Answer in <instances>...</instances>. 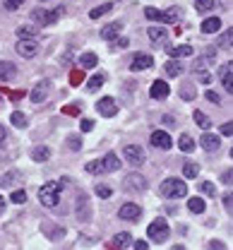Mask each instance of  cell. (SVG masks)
<instances>
[{
	"label": "cell",
	"mask_w": 233,
	"mask_h": 250,
	"mask_svg": "<svg viewBox=\"0 0 233 250\" xmlns=\"http://www.w3.org/2000/svg\"><path fill=\"white\" fill-rule=\"evenodd\" d=\"M200 82H204V84H212V75H207V72H200Z\"/></svg>",
	"instance_id": "681fc988"
},
{
	"label": "cell",
	"mask_w": 233,
	"mask_h": 250,
	"mask_svg": "<svg viewBox=\"0 0 233 250\" xmlns=\"http://www.w3.org/2000/svg\"><path fill=\"white\" fill-rule=\"evenodd\" d=\"M231 202H233V195L231 192H226V195H224V207H226L229 212H231Z\"/></svg>",
	"instance_id": "c3c4849f"
},
{
	"label": "cell",
	"mask_w": 233,
	"mask_h": 250,
	"mask_svg": "<svg viewBox=\"0 0 233 250\" xmlns=\"http://www.w3.org/2000/svg\"><path fill=\"white\" fill-rule=\"evenodd\" d=\"M67 147H70L72 152H79V149H82V140H79V137H67Z\"/></svg>",
	"instance_id": "60d3db41"
},
{
	"label": "cell",
	"mask_w": 233,
	"mask_h": 250,
	"mask_svg": "<svg viewBox=\"0 0 233 250\" xmlns=\"http://www.w3.org/2000/svg\"><path fill=\"white\" fill-rule=\"evenodd\" d=\"M97 195L106 200V197H111V195H113V190H111V186H106V183H101V186H97Z\"/></svg>",
	"instance_id": "ab89813d"
},
{
	"label": "cell",
	"mask_w": 233,
	"mask_h": 250,
	"mask_svg": "<svg viewBox=\"0 0 233 250\" xmlns=\"http://www.w3.org/2000/svg\"><path fill=\"white\" fill-rule=\"evenodd\" d=\"M149 41L154 43V46H161V43H166V39H168V31L164 29V27H149Z\"/></svg>",
	"instance_id": "e0dca14e"
},
{
	"label": "cell",
	"mask_w": 233,
	"mask_h": 250,
	"mask_svg": "<svg viewBox=\"0 0 233 250\" xmlns=\"http://www.w3.org/2000/svg\"><path fill=\"white\" fill-rule=\"evenodd\" d=\"M226 43H231V29H229V34L221 36V46H226Z\"/></svg>",
	"instance_id": "816d5d0a"
},
{
	"label": "cell",
	"mask_w": 233,
	"mask_h": 250,
	"mask_svg": "<svg viewBox=\"0 0 233 250\" xmlns=\"http://www.w3.org/2000/svg\"><path fill=\"white\" fill-rule=\"evenodd\" d=\"M147 231H149V238H152L154 243H166L168 233H171V229H168V224L164 219H154Z\"/></svg>",
	"instance_id": "5b68a950"
},
{
	"label": "cell",
	"mask_w": 233,
	"mask_h": 250,
	"mask_svg": "<svg viewBox=\"0 0 233 250\" xmlns=\"http://www.w3.org/2000/svg\"><path fill=\"white\" fill-rule=\"evenodd\" d=\"M10 200H12L15 205H24V202H27V192H24L22 188H15L12 195H10Z\"/></svg>",
	"instance_id": "836d02e7"
},
{
	"label": "cell",
	"mask_w": 233,
	"mask_h": 250,
	"mask_svg": "<svg viewBox=\"0 0 233 250\" xmlns=\"http://www.w3.org/2000/svg\"><path fill=\"white\" fill-rule=\"evenodd\" d=\"M48 87H51V82H46V80H43V82H39L32 92H29V99H32L34 104H41V101L48 96Z\"/></svg>",
	"instance_id": "7c38bea8"
},
{
	"label": "cell",
	"mask_w": 233,
	"mask_h": 250,
	"mask_svg": "<svg viewBox=\"0 0 233 250\" xmlns=\"http://www.w3.org/2000/svg\"><path fill=\"white\" fill-rule=\"evenodd\" d=\"M60 190H63V183H46L39 190V200L43 207H56L60 202Z\"/></svg>",
	"instance_id": "6da1fadb"
},
{
	"label": "cell",
	"mask_w": 233,
	"mask_h": 250,
	"mask_svg": "<svg viewBox=\"0 0 233 250\" xmlns=\"http://www.w3.org/2000/svg\"><path fill=\"white\" fill-rule=\"evenodd\" d=\"M101 166H103V173H113V171L120 168V159L113 154V152H108V154L101 159Z\"/></svg>",
	"instance_id": "2e32d148"
},
{
	"label": "cell",
	"mask_w": 233,
	"mask_h": 250,
	"mask_svg": "<svg viewBox=\"0 0 233 250\" xmlns=\"http://www.w3.org/2000/svg\"><path fill=\"white\" fill-rule=\"evenodd\" d=\"M221 135H224V137H231V135H233V123H231V121L221 125Z\"/></svg>",
	"instance_id": "ee69618b"
},
{
	"label": "cell",
	"mask_w": 233,
	"mask_h": 250,
	"mask_svg": "<svg viewBox=\"0 0 233 250\" xmlns=\"http://www.w3.org/2000/svg\"><path fill=\"white\" fill-rule=\"evenodd\" d=\"M178 149H180V152H195V140H193L188 132H183L180 140H178Z\"/></svg>",
	"instance_id": "d4e9b609"
},
{
	"label": "cell",
	"mask_w": 233,
	"mask_h": 250,
	"mask_svg": "<svg viewBox=\"0 0 233 250\" xmlns=\"http://www.w3.org/2000/svg\"><path fill=\"white\" fill-rule=\"evenodd\" d=\"M209 248H216V250H221V248H224V243H221V241H209Z\"/></svg>",
	"instance_id": "f5cc1de1"
},
{
	"label": "cell",
	"mask_w": 233,
	"mask_h": 250,
	"mask_svg": "<svg viewBox=\"0 0 233 250\" xmlns=\"http://www.w3.org/2000/svg\"><path fill=\"white\" fill-rule=\"evenodd\" d=\"M63 12H65V7H58V10H41V7H36L32 12V20L36 24H53V22H58L63 17Z\"/></svg>",
	"instance_id": "277c9868"
},
{
	"label": "cell",
	"mask_w": 233,
	"mask_h": 250,
	"mask_svg": "<svg viewBox=\"0 0 233 250\" xmlns=\"http://www.w3.org/2000/svg\"><path fill=\"white\" fill-rule=\"evenodd\" d=\"M19 181H22V176L17 171H10L7 176H0V188H12V186H17Z\"/></svg>",
	"instance_id": "484cf974"
},
{
	"label": "cell",
	"mask_w": 233,
	"mask_h": 250,
	"mask_svg": "<svg viewBox=\"0 0 233 250\" xmlns=\"http://www.w3.org/2000/svg\"><path fill=\"white\" fill-rule=\"evenodd\" d=\"M79 62H82V67L92 70V67H97V65H99V56H97V53H82Z\"/></svg>",
	"instance_id": "83f0119b"
},
{
	"label": "cell",
	"mask_w": 233,
	"mask_h": 250,
	"mask_svg": "<svg viewBox=\"0 0 233 250\" xmlns=\"http://www.w3.org/2000/svg\"><path fill=\"white\" fill-rule=\"evenodd\" d=\"M195 7H197V12H209V10H214V0H195Z\"/></svg>",
	"instance_id": "74e56055"
},
{
	"label": "cell",
	"mask_w": 233,
	"mask_h": 250,
	"mask_svg": "<svg viewBox=\"0 0 233 250\" xmlns=\"http://www.w3.org/2000/svg\"><path fill=\"white\" fill-rule=\"evenodd\" d=\"M180 96L188 101V99H195V89L193 87H183V92H180Z\"/></svg>",
	"instance_id": "f6af8a7d"
},
{
	"label": "cell",
	"mask_w": 233,
	"mask_h": 250,
	"mask_svg": "<svg viewBox=\"0 0 233 250\" xmlns=\"http://www.w3.org/2000/svg\"><path fill=\"white\" fill-rule=\"evenodd\" d=\"M125 186L133 188V190L144 192V190H147V178H144V176H139V173H130V176L125 178Z\"/></svg>",
	"instance_id": "ac0fdd59"
},
{
	"label": "cell",
	"mask_w": 233,
	"mask_h": 250,
	"mask_svg": "<svg viewBox=\"0 0 233 250\" xmlns=\"http://www.w3.org/2000/svg\"><path fill=\"white\" fill-rule=\"evenodd\" d=\"M200 190L204 192V195H209V197H214V195H216V186H214V183H209V181L200 183Z\"/></svg>",
	"instance_id": "f35d334b"
},
{
	"label": "cell",
	"mask_w": 233,
	"mask_h": 250,
	"mask_svg": "<svg viewBox=\"0 0 233 250\" xmlns=\"http://www.w3.org/2000/svg\"><path fill=\"white\" fill-rule=\"evenodd\" d=\"M149 94H152V99H159V101H161V99H166L168 94H171V87H168L164 80H156V82L152 84Z\"/></svg>",
	"instance_id": "9a60e30c"
},
{
	"label": "cell",
	"mask_w": 233,
	"mask_h": 250,
	"mask_svg": "<svg viewBox=\"0 0 233 250\" xmlns=\"http://www.w3.org/2000/svg\"><path fill=\"white\" fill-rule=\"evenodd\" d=\"M97 111H99L103 118H113V116L118 113V104H116L111 96H103V99L97 101Z\"/></svg>",
	"instance_id": "52a82bcc"
},
{
	"label": "cell",
	"mask_w": 233,
	"mask_h": 250,
	"mask_svg": "<svg viewBox=\"0 0 233 250\" xmlns=\"http://www.w3.org/2000/svg\"><path fill=\"white\" fill-rule=\"evenodd\" d=\"M161 195H164V197H171V200L185 197V195H188V186H185V181H180V178H166L164 186H161Z\"/></svg>",
	"instance_id": "3957f363"
},
{
	"label": "cell",
	"mask_w": 233,
	"mask_h": 250,
	"mask_svg": "<svg viewBox=\"0 0 233 250\" xmlns=\"http://www.w3.org/2000/svg\"><path fill=\"white\" fill-rule=\"evenodd\" d=\"M39 2H46V0H39Z\"/></svg>",
	"instance_id": "680465c9"
},
{
	"label": "cell",
	"mask_w": 233,
	"mask_h": 250,
	"mask_svg": "<svg viewBox=\"0 0 233 250\" xmlns=\"http://www.w3.org/2000/svg\"><path fill=\"white\" fill-rule=\"evenodd\" d=\"M219 77H221V84H224V89L231 94L233 92V62L229 61L221 70H219Z\"/></svg>",
	"instance_id": "8fae6325"
},
{
	"label": "cell",
	"mask_w": 233,
	"mask_h": 250,
	"mask_svg": "<svg viewBox=\"0 0 233 250\" xmlns=\"http://www.w3.org/2000/svg\"><path fill=\"white\" fill-rule=\"evenodd\" d=\"M133 248H137V250H147V248H149V243H147V241H133Z\"/></svg>",
	"instance_id": "7dc6e473"
},
{
	"label": "cell",
	"mask_w": 233,
	"mask_h": 250,
	"mask_svg": "<svg viewBox=\"0 0 233 250\" xmlns=\"http://www.w3.org/2000/svg\"><path fill=\"white\" fill-rule=\"evenodd\" d=\"M87 173H92V176H99V173H103V166H101V161H89L87 164Z\"/></svg>",
	"instance_id": "8d00e7d4"
},
{
	"label": "cell",
	"mask_w": 233,
	"mask_h": 250,
	"mask_svg": "<svg viewBox=\"0 0 233 250\" xmlns=\"http://www.w3.org/2000/svg\"><path fill=\"white\" fill-rule=\"evenodd\" d=\"M193 118H195V123L200 125L202 130H209V127H212V121H209L202 111H195V113H193Z\"/></svg>",
	"instance_id": "d6a6232c"
},
{
	"label": "cell",
	"mask_w": 233,
	"mask_h": 250,
	"mask_svg": "<svg viewBox=\"0 0 233 250\" xmlns=\"http://www.w3.org/2000/svg\"><path fill=\"white\" fill-rule=\"evenodd\" d=\"M32 159L34 161H48L51 159V147H34V152H32Z\"/></svg>",
	"instance_id": "4316f807"
},
{
	"label": "cell",
	"mask_w": 233,
	"mask_h": 250,
	"mask_svg": "<svg viewBox=\"0 0 233 250\" xmlns=\"http://www.w3.org/2000/svg\"><path fill=\"white\" fill-rule=\"evenodd\" d=\"M183 70H185V67L178 62V58H171V61L166 62V67H164V72H166L168 77H180V75H183Z\"/></svg>",
	"instance_id": "603a6c76"
},
{
	"label": "cell",
	"mask_w": 233,
	"mask_h": 250,
	"mask_svg": "<svg viewBox=\"0 0 233 250\" xmlns=\"http://www.w3.org/2000/svg\"><path fill=\"white\" fill-rule=\"evenodd\" d=\"M123 156H125L128 164H133V166H142V164H144V149L137 147V145H128V147L123 149Z\"/></svg>",
	"instance_id": "ba28073f"
},
{
	"label": "cell",
	"mask_w": 233,
	"mask_h": 250,
	"mask_svg": "<svg viewBox=\"0 0 233 250\" xmlns=\"http://www.w3.org/2000/svg\"><path fill=\"white\" fill-rule=\"evenodd\" d=\"M5 135H7V132H5V127H2V125H0V142H2V140H5Z\"/></svg>",
	"instance_id": "11a10c76"
},
{
	"label": "cell",
	"mask_w": 233,
	"mask_h": 250,
	"mask_svg": "<svg viewBox=\"0 0 233 250\" xmlns=\"http://www.w3.org/2000/svg\"><path fill=\"white\" fill-rule=\"evenodd\" d=\"M171 58H193V46H175V48H168L166 51Z\"/></svg>",
	"instance_id": "7402d4cb"
},
{
	"label": "cell",
	"mask_w": 233,
	"mask_h": 250,
	"mask_svg": "<svg viewBox=\"0 0 233 250\" xmlns=\"http://www.w3.org/2000/svg\"><path fill=\"white\" fill-rule=\"evenodd\" d=\"M118 217H120V219H125V221H137V219L142 217V209H139V205H133V202H125V205L120 207Z\"/></svg>",
	"instance_id": "30bf717a"
},
{
	"label": "cell",
	"mask_w": 233,
	"mask_h": 250,
	"mask_svg": "<svg viewBox=\"0 0 233 250\" xmlns=\"http://www.w3.org/2000/svg\"><path fill=\"white\" fill-rule=\"evenodd\" d=\"M204 96H207V101H212V104H219V94H216V92H209V89H207V92H204Z\"/></svg>",
	"instance_id": "bcb514c9"
},
{
	"label": "cell",
	"mask_w": 233,
	"mask_h": 250,
	"mask_svg": "<svg viewBox=\"0 0 233 250\" xmlns=\"http://www.w3.org/2000/svg\"><path fill=\"white\" fill-rule=\"evenodd\" d=\"M219 29H221V20H219V17H207V20L202 22V31H204V34H216Z\"/></svg>",
	"instance_id": "cb8c5ba5"
},
{
	"label": "cell",
	"mask_w": 233,
	"mask_h": 250,
	"mask_svg": "<svg viewBox=\"0 0 233 250\" xmlns=\"http://www.w3.org/2000/svg\"><path fill=\"white\" fill-rule=\"evenodd\" d=\"M111 10H113V2H103V5L94 7V10L89 12V17H92V20H101V17H103L106 12H111Z\"/></svg>",
	"instance_id": "f1b7e54d"
},
{
	"label": "cell",
	"mask_w": 233,
	"mask_h": 250,
	"mask_svg": "<svg viewBox=\"0 0 233 250\" xmlns=\"http://www.w3.org/2000/svg\"><path fill=\"white\" fill-rule=\"evenodd\" d=\"M152 147H156V149H171L173 147V140L164 130H154L152 132Z\"/></svg>",
	"instance_id": "9c48e42d"
},
{
	"label": "cell",
	"mask_w": 233,
	"mask_h": 250,
	"mask_svg": "<svg viewBox=\"0 0 233 250\" xmlns=\"http://www.w3.org/2000/svg\"><path fill=\"white\" fill-rule=\"evenodd\" d=\"M200 145L207 149V152H212V154H214V152H219V147H221L219 137H216V135H212V132H204V135H202Z\"/></svg>",
	"instance_id": "4fadbf2b"
},
{
	"label": "cell",
	"mask_w": 233,
	"mask_h": 250,
	"mask_svg": "<svg viewBox=\"0 0 233 250\" xmlns=\"http://www.w3.org/2000/svg\"><path fill=\"white\" fill-rule=\"evenodd\" d=\"M17 53H19L22 58H36V53H39L36 39H19V41H17Z\"/></svg>",
	"instance_id": "8992f818"
},
{
	"label": "cell",
	"mask_w": 233,
	"mask_h": 250,
	"mask_svg": "<svg viewBox=\"0 0 233 250\" xmlns=\"http://www.w3.org/2000/svg\"><path fill=\"white\" fill-rule=\"evenodd\" d=\"M103 87V75H94V77H89V82H87V89L89 92H97Z\"/></svg>",
	"instance_id": "e575fe53"
},
{
	"label": "cell",
	"mask_w": 233,
	"mask_h": 250,
	"mask_svg": "<svg viewBox=\"0 0 233 250\" xmlns=\"http://www.w3.org/2000/svg\"><path fill=\"white\" fill-rule=\"evenodd\" d=\"M144 15H147L149 22H161V24H173V22L180 20V10H178V7H173V10H168V12L156 10V7H147Z\"/></svg>",
	"instance_id": "7a4b0ae2"
},
{
	"label": "cell",
	"mask_w": 233,
	"mask_h": 250,
	"mask_svg": "<svg viewBox=\"0 0 233 250\" xmlns=\"http://www.w3.org/2000/svg\"><path fill=\"white\" fill-rule=\"evenodd\" d=\"M123 29V24L120 22H113V24H106L103 29H101V39L103 41H113V39H118V34Z\"/></svg>",
	"instance_id": "d6986e66"
},
{
	"label": "cell",
	"mask_w": 233,
	"mask_h": 250,
	"mask_svg": "<svg viewBox=\"0 0 233 250\" xmlns=\"http://www.w3.org/2000/svg\"><path fill=\"white\" fill-rule=\"evenodd\" d=\"M113 248H133V236L130 233H116L111 241Z\"/></svg>",
	"instance_id": "44dd1931"
},
{
	"label": "cell",
	"mask_w": 233,
	"mask_h": 250,
	"mask_svg": "<svg viewBox=\"0 0 233 250\" xmlns=\"http://www.w3.org/2000/svg\"><path fill=\"white\" fill-rule=\"evenodd\" d=\"M65 111H67V113H75V116H79V106H67Z\"/></svg>",
	"instance_id": "db71d44e"
},
{
	"label": "cell",
	"mask_w": 233,
	"mask_h": 250,
	"mask_svg": "<svg viewBox=\"0 0 233 250\" xmlns=\"http://www.w3.org/2000/svg\"><path fill=\"white\" fill-rule=\"evenodd\" d=\"M2 212H5V200L0 197V214H2Z\"/></svg>",
	"instance_id": "9f6ffc18"
},
{
	"label": "cell",
	"mask_w": 233,
	"mask_h": 250,
	"mask_svg": "<svg viewBox=\"0 0 233 250\" xmlns=\"http://www.w3.org/2000/svg\"><path fill=\"white\" fill-rule=\"evenodd\" d=\"M197 173H200V164L188 161V164L183 166V176H185V178H197Z\"/></svg>",
	"instance_id": "f546056e"
},
{
	"label": "cell",
	"mask_w": 233,
	"mask_h": 250,
	"mask_svg": "<svg viewBox=\"0 0 233 250\" xmlns=\"http://www.w3.org/2000/svg\"><path fill=\"white\" fill-rule=\"evenodd\" d=\"M70 82H72V84L82 82V75H79V72H72V75H70Z\"/></svg>",
	"instance_id": "f907efd6"
},
{
	"label": "cell",
	"mask_w": 233,
	"mask_h": 250,
	"mask_svg": "<svg viewBox=\"0 0 233 250\" xmlns=\"http://www.w3.org/2000/svg\"><path fill=\"white\" fill-rule=\"evenodd\" d=\"M22 2H24V0H5V7H7V10H19Z\"/></svg>",
	"instance_id": "7bdbcfd3"
},
{
	"label": "cell",
	"mask_w": 233,
	"mask_h": 250,
	"mask_svg": "<svg viewBox=\"0 0 233 250\" xmlns=\"http://www.w3.org/2000/svg\"><path fill=\"white\" fill-rule=\"evenodd\" d=\"M188 209H190V212H195V214H202V212H204V200H202V197H190Z\"/></svg>",
	"instance_id": "4dcf8cb0"
},
{
	"label": "cell",
	"mask_w": 233,
	"mask_h": 250,
	"mask_svg": "<svg viewBox=\"0 0 233 250\" xmlns=\"http://www.w3.org/2000/svg\"><path fill=\"white\" fill-rule=\"evenodd\" d=\"M36 27H29V24H24V27H19L17 29V39H36Z\"/></svg>",
	"instance_id": "1f68e13d"
},
{
	"label": "cell",
	"mask_w": 233,
	"mask_h": 250,
	"mask_svg": "<svg viewBox=\"0 0 233 250\" xmlns=\"http://www.w3.org/2000/svg\"><path fill=\"white\" fill-rule=\"evenodd\" d=\"M152 65H154V58H152L149 53H137L133 58V65H130V67H133V70H149Z\"/></svg>",
	"instance_id": "5bb4252c"
},
{
	"label": "cell",
	"mask_w": 233,
	"mask_h": 250,
	"mask_svg": "<svg viewBox=\"0 0 233 250\" xmlns=\"http://www.w3.org/2000/svg\"><path fill=\"white\" fill-rule=\"evenodd\" d=\"M10 121H12L15 127H27V116H24V113H19V111H15V113L10 116Z\"/></svg>",
	"instance_id": "d590c367"
},
{
	"label": "cell",
	"mask_w": 233,
	"mask_h": 250,
	"mask_svg": "<svg viewBox=\"0 0 233 250\" xmlns=\"http://www.w3.org/2000/svg\"><path fill=\"white\" fill-rule=\"evenodd\" d=\"M0 104H2V96H0Z\"/></svg>",
	"instance_id": "6f0895ef"
},
{
	"label": "cell",
	"mask_w": 233,
	"mask_h": 250,
	"mask_svg": "<svg viewBox=\"0 0 233 250\" xmlns=\"http://www.w3.org/2000/svg\"><path fill=\"white\" fill-rule=\"evenodd\" d=\"M79 127H82V132H92L97 125H94V121H89V118H84L82 123H79Z\"/></svg>",
	"instance_id": "b9f144b4"
},
{
	"label": "cell",
	"mask_w": 233,
	"mask_h": 250,
	"mask_svg": "<svg viewBox=\"0 0 233 250\" xmlns=\"http://www.w3.org/2000/svg\"><path fill=\"white\" fill-rule=\"evenodd\" d=\"M15 75H17V67L12 62L0 61V82H10V80H15Z\"/></svg>",
	"instance_id": "ffe728a7"
}]
</instances>
